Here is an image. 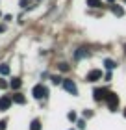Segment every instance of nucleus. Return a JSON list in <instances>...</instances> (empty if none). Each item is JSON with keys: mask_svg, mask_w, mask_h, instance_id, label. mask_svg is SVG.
Wrapping results in <instances>:
<instances>
[{"mask_svg": "<svg viewBox=\"0 0 126 130\" xmlns=\"http://www.w3.org/2000/svg\"><path fill=\"white\" fill-rule=\"evenodd\" d=\"M30 130H41V121L39 119H33L32 125H30Z\"/></svg>", "mask_w": 126, "mask_h": 130, "instance_id": "f8f14e48", "label": "nucleus"}, {"mask_svg": "<svg viewBox=\"0 0 126 130\" xmlns=\"http://www.w3.org/2000/svg\"><path fill=\"white\" fill-rule=\"evenodd\" d=\"M63 87L70 93V95H78V87H76V84L73 80H63Z\"/></svg>", "mask_w": 126, "mask_h": 130, "instance_id": "39448f33", "label": "nucleus"}, {"mask_svg": "<svg viewBox=\"0 0 126 130\" xmlns=\"http://www.w3.org/2000/svg\"><path fill=\"white\" fill-rule=\"evenodd\" d=\"M124 117H126V108H124Z\"/></svg>", "mask_w": 126, "mask_h": 130, "instance_id": "4be33fe9", "label": "nucleus"}, {"mask_svg": "<svg viewBox=\"0 0 126 130\" xmlns=\"http://www.w3.org/2000/svg\"><path fill=\"white\" fill-rule=\"evenodd\" d=\"M11 102H13V99H11V97H2V99H0V111L9 110Z\"/></svg>", "mask_w": 126, "mask_h": 130, "instance_id": "423d86ee", "label": "nucleus"}, {"mask_svg": "<svg viewBox=\"0 0 126 130\" xmlns=\"http://www.w3.org/2000/svg\"><path fill=\"white\" fill-rule=\"evenodd\" d=\"M111 11H113L117 17H122V15H124V9L121 8V6H111Z\"/></svg>", "mask_w": 126, "mask_h": 130, "instance_id": "1a4fd4ad", "label": "nucleus"}, {"mask_svg": "<svg viewBox=\"0 0 126 130\" xmlns=\"http://www.w3.org/2000/svg\"><path fill=\"white\" fill-rule=\"evenodd\" d=\"M32 95H33L35 99H46V97H48V89H46L43 84H37V86H33Z\"/></svg>", "mask_w": 126, "mask_h": 130, "instance_id": "f257e3e1", "label": "nucleus"}, {"mask_svg": "<svg viewBox=\"0 0 126 130\" xmlns=\"http://www.w3.org/2000/svg\"><path fill=\"white\" fill-rule=\"evenodd\" d=\"M59 69H61L63 73H67V71H69V65H67V63H59Z\"/></svg>", "mask_w": 126, "mask_h": 130, "instance_id": "f3484780", "label": "nucleus"}, {"mask_svg": "<svg viewBox=\"0 0 126 130\" xmlns=\"http://www.w3.org/2000/svg\"><path fill=\"white\" fill-rule=\"evenodd\" d=\"M87 56V50L85 48H78L76 52H74V58H76V60H82V58H85Z\"/></svg>", "mask_w": 126, "mask_h": 130, "instance_id": "6e6552de", "label": "nucleus"}, {"mask_svg": "<svg viewBox=\"0 0 126 130\" xmlns=\"http://www.w3.org/2000/svg\"><path fill=\"white\" fill-rule=\"evenodd\" d=\"M0 74H2V76L9 74V67H8V65H6V63H2V65H0Z\"/></svg>", "mask_w": 126, "mask_h": 130, "instance_id": "4468645a", "label": "nucleus"}, {"mask_svg": "<svg viewBox=\"0 0 126 130\" xmlns=\"http://www.w3.org/2000/svg\"><path fill=\"white\" fill-rule=\"evenodd\" d=\"M6 87H8V82H6V80H2V78H0V89H6Z\"/></svg>", "mask_w": 126, "mask_h": 130, "instance_id": "a211bd4d", "label": "nucleus"}, {"mask_svg": "<svg viewBox=\"0 0 126 130\" xmlns=\"http://www.w3.org/2000/svg\"><path fill=\"white\" fill-rule=\"evenodd\" d=\"M6 125H8V121H0V130H6Z\"/></svg>", "mask_w": 126, "mask_h": 130, "instance_id": "6ab92c4d", "label": "nucleus"}, {"mask_svg": "<svg viewBox=\"0 0 126 130\" xmlns=\"http://www.w3.org/2000/svg\"><path fill=\"white\" fill-rule=\"evenodd\" d=\"M87 6H89V8H100L102 2H100V0H87Z\"/></svg>", "mask_w": 126, "mask_h": 130, "instance_id": "ddd939ff", "label": "nucleus"}, {"mask_svg": "<svg viewBox=\"0 0 126 130\" xmlns=\"http://www.w3.org/2000/svg\"><path fill=\"white\" fill-rule=\"evenodd\" d=\"M106 102H107V106H110L111 111H117V108H119V97L115 95V93H110L107 99H106Z\"/></svg>", "mask_w": 126, "mask_h": 130, "instance_id": "f03ea898", "label": "nucleus"}, {"mask_svg": "<svg viewBox=\"0 0 126 130\" xmlns=\"http://www.w3.org/2000/svg\"><path fill=\"white\" fill-rule=\"evenodd\" d=\"M104 65H106V69H110V71H113L117 67V63L113 61V60H104Z\"/></svg>", "mask_w": 126, "mask_h": 130, "instance_id": "9b49d317", "label": "nucleus"}, {"mask_svg": "<svg viewBox=\"0 0 126 130\" xmlns=\"http://www.w3.org/2000/svg\"><path fill=\"white\" fill-rule=\"evenodd\" d=\"M107 95H110V91L107 89H100V87H97V89L93 91V99L95 100H106Z\"/></svg>", "mask_w": 126, "mask_h": 130, "instance_id": "7ed1b4c3", "label": "nucleus"}, {"mask_svg": "<svg viewBox=\"0 0 126 130\" xmlns=\"http://www.w3.org/2000/svg\"><path fill=\"white\" fill-rule=\"evenodd\" d=\"M2 32H6V26H4V24H0V34H2Z\"/></svg>", "mask_w": 126, "mask_h": 130, "instance_id": "412c9836", "label": "nucleus"}, {"mask_svg": "<svg viewBox=\"0 0 126 130\" xmlns=\"http://www.w3.org/2000/svg\"><path fill=\"white\" fill-rule=\"evenodd\" d=\"M67 117H69V121H76V113H74V111H69V113H67Z\"/></svg>", "mask_w": 126, "mask_h": 130, "instance_id": "2eb2a0df", "label": "nucleus"}, {"mask_svg": "<svg viewBox=\"0 0 126 130\" xmlns=\"http://www.w3.org/2000/svg\"><path fill=\"white\" fill-rule=\"evenodd\" d=\"M9 86L13 87V89H19V87L22 86V82H21V78H13V80L9 82Z\"/></svg>", "mask_w": 126, "mask_h": 130, "instance_id": "9d476101", "label": "nucleus"}, {"mask_svg": "<svg viewBox=\"0 0 126 130\" xmlns=\"http://www.w3.org/2000/svg\"><path fill=\"white\" fill-rule=\"evenodd\" d=\"M52 84H61V78H59V76H52Z\"/></svg>", "mask_w": 126, "mask_h": 130, "instance_id": "dca6fc26", "label": "nucleus"}, {"mask_svg": "<svg viewBox=\"0 0 126 130\" xmlns=\"http://www.w3.org/2000/svg\"><path fill=\"white\" fill-rule=\"evenodd\" d=\"M0 17H2V13H0Z\"/></svg>", "mask_w": 126, "mask_h": 130, "instance_id": "b1692460", "label": "nucleus"}, {"mask_svg": "<svg viewBox=\"0 0 126 130\" xmlns=\"http://www.w3.org/2000/svg\"><path fill=\"white\" fill-rule=\"evenodd\" d=\"M78 128H85V123H83V121H78Z\"/></svg>", "mask_w": 126, "mask_h": 130, "instance_id": "aec40b11", "label": "nucleus"}, {"mask_svg": "<svg viewBox=\"0 0 126 130\" xmlns=\"http://www.w3.org/2000/svg\"><path fill=\"white\" fill-rule=\"evenodd\" d=\"M124 52H126V45H124Z\"/></svg>", "mask_w": 126, "mask_h": 130, "instance_id": "5701e85b", "label": "nucleus"}, {"mask_svg": "<svg viewBox=\"0 0 126 130\" xmlns=\"http://www.w3.org/2000/svg\"><path fill=\"white\" fill-rule=\"evenodd\" d=\"M100 78H102V71H98V69L89 71L87 76H85V80H87V82H97V80H100Z\"/></svg>", "mask_w": 126, "mask_h": 130, "instance_id": "20e7f679", "label": "nucleus"}, {"mask_svg": "<svg viewBox=\"0 0 126 130\" xmlns=\"http://www.w3.org/2000/svg\"><path fill=\"white\" fill-rule=\"evenodd\" d=\"M13 102L15 104H24L26 99H24V95H21V93H15V95H13Z\"/></svg>", "mask_w": 126, "mask_h": 130, "instance_id": "0eeeda50", "label": "nucleus"}]
</instances>
